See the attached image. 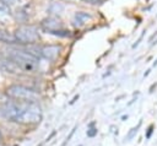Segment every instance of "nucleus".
Returning a JSON list of instances; mask_svg holds the SVG:
<instances>
[{
  "instance_id": "f03ea898",
  "label": "nucleus",
  "mask_w": 157,
  "mask_h": 146,
  "mask_svg": "<svg viewBox=\"0 0 157 146\" xmlns=\"http://www.w3.org/2000/svg\"><path fill=\"white\" fill-rule=\"evenodd\" d=\"M7 56L16 66L25 70H33L39 63V59L37 55H33L31 52H26L21 49L7 50Z\"/></svg>"
},
{
  "instance_id": "20e7f679",
  "label": "nucleus",
  "mask_w": 157,
  "mask_h": 146,
  "mask_svg": "<svg viewBox=\"0 0 157 146\" xmlns=\"http://www.w3.org/2000/svg\"><path fill=\"white\" fill-rule=\"evenodd\" d=\"M6 94L11 98L25 101V102H36V99L38 97V94L33 90H31L26 86H22V85L9 86L6 90Z\"/></svg>"
},
{
  "instance_id": "4468645a",
  "label": "nucleus",
  "mask_w": 157,
  "mask_h": 146,
  "mask_svg": "<svg viewBox=\"0 0 157 146\" xmlns=\"http://www.w3.org/2000/svg\"><path fill=\"white\" fill-rule=\"evenodd\" d=\"M0 141H1V134H0Z\"/></svg>"
},
{
  "instance_id": "6e6552de",
  "label": "nucleus",
  "mask_w": 157,
  "mask_h": 146,
  "mask_svg": "<svg viewBox=\"0 0 157 146\" xmlns=\"http://www.w3.org/2000/svg\"><path fill=\"white\" fill-rule=\"evenodd\" d=\"M0 42L7 43V44H12V43H16V39H15L13 34H11L9 31L0 29Z\"/></svg>"
},
{
  "instance_id": "9b49d317",
  "label": "nucleus",
  "mask_w": 157,
  "mask_h": 146,
  "mask_svg": "<svg viewBox=\"0 0 157 146\" xmlns=\"http://www.w3.org/2000/svg\"><path fill=\"white\" fill-rule=\"evenodd\" d=\"M139 126H140V124H139V125H137L136 128H134V129H131V133H130V134L128 135V139H131V137H132V135H134V133H136V131H137V128H139Z\"/></svg>"
},
{
  "instance_id": "9d476101",
  "label": "nucleus",
  "mask_w": 157,
  "mask_h": 146,
  "mask_svg": "<svg viewBox=\"0 0 157 146\" xmlns=\"http://www.w3.org/2000/svg\"><path fill=\"white\" fill-rule=\"evenodd\" d=\"M97 134V129H94V128H92V129H90V130H87V136H90V137H92V136H94Z\"/></svg>"
},
{
  "instance_id": "f8f14e48",
  "label": "nucleus",
  "mask_w": 157,
  "mask_h": 146,
  "mask_svg": "<svg viewBox=\"0 0 157 146\" xmlns=\"http://www.w3.org/2000/svg\"><path fill=\"white\" fill-rule=\"evenodd\" d=\"M82 1L88 2V4H99V2H102L103 0H82Z\"/></svg>"
},
{
  "instance_id": "39448f33",
  "label": "nucleus",
  "mask_w": 157,
  "mask_h": 146,
  "mask_svg": "<svg viewBox=\"0 0 157 146\" xmlns=\"http://www.w3.org/2000/svg\"><path fill=\"white\" fill-rule=\"evenodd\" d=\"M42 27L44 28V31L47 33H50L54 36H59V37H67L69 36V32L66 29H63L61 21L55 18V17H49V18L43 20Z\"/></svg>"
},
{
  "instance_id": "f257e3e1",
  "label": "nucleus",
  "mask_w": 157,
  "mask_h": 146,
  "mask_svg": "<svg viewBox=\"0 0 157 146\" xmlns=\"http://www.w3.org/2000/svg\"><path fill=\"white\" fill-rule=\"evenodd\" d=\"M0 117L16 123L36 124L42 120V110L36 102L6 103L0 108Z\"/></svg>"
},
{
  "instance_id": "423d86ee",
  "label": "nucleus",
  "mask_w": 157,
  "mask_h": 146,
  "mask_svg": "<svg viewBox=\"0 0 157 146\" xmlns=\"http://www.w3.org/2000/svg\"><path fill=\"white\" fill-rule=\"evenodd\" d=\"M60 50H61L60 45H45L39 49V54L48 60H54L59 55Z\"/></svg>"
},
{
  "instance_id": "ddd939ff",
  "label": "nucleus",
  "mask_w": 157,
  "mask_h": 146,
  "mask_svg": "<svg viewBox=\"0 0 157 146\" xmlns=\"http://www.w3.org/2000/svg\"><path fill=\"white\" fill-rule=\"evenodd\" d=\"M152 130H153V125H151V126L148 128V131H147V134H146V137H147V139L151 136V134H152Z\"/></svg>"
},
{
  "instance_id": "1a4fd4ad",
  "label": "nucleus",
  "mask_w": 157,
  "mask_h": 146,
  "mask_svg": "<svg viewBox=\"0 0 157 146\" xmlns=\"http://www.w3.org/2000/svg\"><path fill=\"white\" fill-rule=\"evenodd\" d=\"M9 12H10L9 5H7L6 2H4V1L0 0V15H6V13H9Z\"/></svg>"
},
{
  "instance_id": "7ed1b4c3",
  "label": "nucleus",
  "mask_w": 157,
  "mask_h": 146,
  "mask_svg": "<svg viewBox=\"0 0 157 146\" xmlns=\"http://www.w3.org/2000/svg\"><path fill=\"white\" fill-rule=\"evenodd\" d=\"M13 37L16 39V43L32 44L39 39V32H38V28L36 26L23 25L13 32Z\"/></svg>"
},
{
  "instance_id": "0eeeda50",
  "label": "nucleus",
  "mask_w": 157,
  "mask_h": 146,
  "mask_svg": "<svg viewBox=\"0 0 157 146\" xmlns=\"http://www.w3.org/2000/svg\"><path fill=\"white\" fill-rule=\"evenodd\" d=\"M91 20H92V15H90L88 12H85V11H78V12H76L74 15L72 23L76 27H81V26H83L85 23H87Z\"/></svg>"
}]
</instances>
